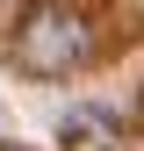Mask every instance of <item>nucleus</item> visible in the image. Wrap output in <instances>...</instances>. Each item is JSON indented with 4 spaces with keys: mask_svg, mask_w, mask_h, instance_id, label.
Returning a JSON list of instances; mask_svg holds the SVG:
<instances>
[{
    "mask_svg": "<svg viewBox=\"0 0 144 151\" xmlns=\"http://www.w3.org/2000/svg\"><path fill=\"white\" fill-rule=\"evenodd\" d=\"M86 58H94V29H86L79 7L65 0H29L22 22H14V65L36 72V79H72Z\"/></svg>",
    "mask_w": 144,
    "mask_h": 151,
    "instance_id": "1",
    "label": "nucleus"
},
{
    "mask_svg": "<svg viewBox=\"0 0 144 151\" xmlns=\"http://www.w3.org/2000/svg\"><path fill=\"white\" fill-rule=\"evenodd\" d=\"M0 7H7V0H0Z\"/></svg>",
    "mask_w": 144,
    "mask_h": 151,
    "instance_id": "2",
    "label": "nucleus"
},
{
    "mask_svg": "<svg viewBox=\"0 0 144 151\" xmlns=\"http://www.w3.org/2000/svg\"><path fill=\"white\" fill-rule=\"evenodd\" d=\"M101 151H108V144H101Z\"/></svg>",
    "mask_w": 144,
    "mask_h": 151,
    "instance_id": "4",
    "label": "nucleus"
},
{
    "mask_svg": "<svg viewBox=\"0 0 144 151\" xmlns=\"http://www.w3.org/2000/svg\"><path fill=\"white\" fill-rule=\"evenodd\" d=\"M0 151H7V144H0Z\"/></svg>",
    "mask_w": 144,
    "mask_h": 151,
    "instance_id": "3",
    "label": "nucleus"
}]
</instances>
